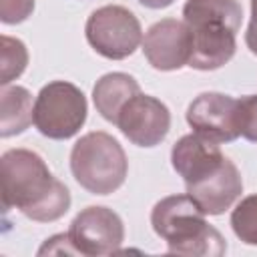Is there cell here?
<instances>
[{
  "label": "cell",
  "instance_id": "6da1fadb",
  "mask_svg": "<svg viewBox=\"0 0 257 257\" xmlns=\"http://www.w3.org/2000/svg\"><path fill=\"white\" fill-rule=\"evenodd\" d=\"M4 209H18L36 223H52L70 209V191L44 159L28 149H10L0 159Z\"/></svg>",
  "mask_w": 257,
  "mask_h": 257
},
{
  "label": "cell",
  "instance_id": "7a4b0ae2",
  "mask_svg": "<svg viewBox=\"0 0 257 257\" xmlns=\"http://www.w3.org/2000/svg\"><path fill=\"white\" fill-rule=\"evenodd\" d=\"M183 20L193 38L189 64L195 70H217L237 50L243 8L237 0H187Z\"/></svg>",
  "mask_w": 257,
  "mask_h": 257
},
{
  "label": "cell",
  "instance_id": "3957f363",
  "mask_svg": "<svg viewBox=\"0 0 257 257\" xmlns=\"http://www.w3.org/2000/svg\"><path fill=\"white\" fill-rule=\"evenodd\" d=\"M151 225L153 231L167 241L169 253L221 257L227 251L223 235L205 221V213L187 193L169 195L155 203Z\"/></svg>",
  "mask_w": 257,
  "mask_h": 257
},
{
  "label": "cell",
  "instance_id": "277c9868",
  "mask_svg": "<svg viewBox=\"0 0 257 257\" xmlns=\"http://www.w3.org/2000/svg\"><path fill=\"white\" fill-rule=\"evenodd\" d=\"M70 171L76 183L92 195H110L122 187L128 161L120 143L102 131L80 137L70 151Z\"/></svg>",
  "mask_w": 257,
  "mask_h": 257
},
{
  "label": "cell",
  "instance_id": "5b68a950",
  "mask_svg": "<svg viewBox=\"0 0 257 257\" xmlns=\"http://www.w3.org/2000/svg\"><path fill=\"white\" fill-rule=\"evenodd\" d=\"M86 112V96L76 84L52 80L40 88L34 100V126L52 141H66L82 128Z\"/></svg>",
  "mask_w": 257,
  "mask_h": 257
},
{
  "label": "cell",
  "instance_id": "8992f818",
  "mask_svg": "<svg viewBox=\"0 0 257 257\" xmlns=\"http://www.w3.org/2000/svg\"><path fill=\"white\" fill-rule=\"evenodd\" d=\"M84 34L94 52L108 60H122L131 56L143 42L139 18L118 4L96 8L86 20Z\"/></svg>",
  "mask_w": 257,
  "mask_h": 257
},
{
  "label": "cell",
  "instance_id": "52a82bcc",
  "mask_svg": "<svg viewBox=\"0 0 257 257\" xmlns=\"http://www.w3.org/2000/svg\"><path fill=\"white\" fill-rule=\"evenodd\" d=\"M76 253L98 257L116 253L124 241L122 219L108 207L92 205L82 209L66 231Z\"/></svg>",
  "mask_w": 257,
  "mask_h": 257
},
{
  "label": "cell",
  "instance_id": "ba28073f",
  "mask_svg": "<svg viewBox=\"0 0 257 257\" xmlns=\"http://www.w3.org/2000/svg\"><path fill=\"white\" fill-rule=\"evenodd\" d=\"M120 133L137 147H157L171 128V112L165 102L151 94H135L118 112L114 122Z\"/></svg>",
  "mask_w": 257,
  "mask_h": 257
},
{
  "label": "cell",
  "instance_id": "9c48e42d",
  "mask_svg": "<svg viewBox=\"0 0 257 257\" xmlns=\"http://www.w3.org/2000/svg\"><path fill=\"white\" fill-rule=\"evenodd\" d=\"M189 126L215 141V143H231L239 133V104L237 98L223 92H201L187 108Z\"/></svg>",
  "mask_w": 257,
  "mask_h": 257
},
{
  "label": "cell",
  "instance_id": "30bf717a",
  "mask_svg": "<svg viewBox=\"0 0 257 257\" xmlns=\"http://www.w3.org/2000/svg\"><path fill=\"white\" fill-rule=\"evenodd\" d=\"M191 30L185 20L163 18L155 22L143 38V52L155 70L171 72L189 64L191 58Z\"/></svg>",
  "mask_w": 257,
  "mask_h": 257
},
{
  "label": "cell",
  "instance_id": "8fae6325",
  "mask_svg": "<svg viewBox=\"0 0 257 257\" xmlns=\"http://www.w3.org/2000/svg\"><path fill=\"white\" fill-rule=\"evenodd\" d=\"M243 193V179L237 165L225 157L211 175L187 185V195L201 207L205 215L225 213Z\"/></svg>",
  "mask_w": 257,
  "mask_h": 257
},
{
  "label": "cell",
  "instance_id": "7c38bea8",
  "mask_svg": "<svg viewBox=\"0 0 257 257\" xmlns=\"http://www.w3.org/2000/svg\"><path fill=\"white\" fill-rule=\"evenodd\" d=\"M225 155L219 149V143L191 133L181 137L171 149V165L179 177H183L185 185H191L207 175H211L223 163Z\"/></svg>",
  "mask_w": 257,
  "mask_h": 257
},
{
  "label": "cell",
  "instance_id": "4fadbf2b",
  "mask_svg": "<svg viewBox=\"0 0 257 257\" xmlns=\"http://www.w3.org/2000/svg\"><path fill=\"white\" fill-rule=\"evenodd\" d=\"M139 92H141V86L131 74L108 72L96 80V84L92 88V100H94V106L100 112V116L114 124L120 108Z\"/></svg>",
  "mask_w": 257,
  "mask_h": 257
},
{
  "label": "cell",
  "instance_id": "5bb4252c",
  "mask_svg": "<svg viewBox=\"0 0 257 257\" xmlns=\"http://www.w3.org/2000/svg\"><path fill=\"white\" fill-rule=\"evenodd\" d=\"M34 122L32 94L18 84H4L0 90V135L2 139L24 133Z\"/></svg>",
  "mask_w": 257,
  "mask_h": 257
},
{
  "label": "cell",
  "instance_id": "9a60e30c",
  "mask_svg": "<svg viewBox=\"0 0 257 257\" xmlns=\"http://www.w3.org/2000/svg\"><path fill=\"white\" fill-rule=\"evenodd\" d=\"M2 42V48H0V54H2V66H0V84H10L12 80H16L24 70H26V64H28V50L24 46L22 40L18 38H12V36H2L0 38Z\"/></svg>",
  "mask_w": 257,
  "mask_h": 257
},
{
  "label": "cell",
  "instance_id": "2e32d148",
  "mask_svg": "<svg viewBox=\"0 0 257 257\" xmlns=\"http://www.w3.org/2000/svg\"><path fill=\"white\" fill-rule=\"evenodd\" d=\"M231 227L237 239L247 245H257V193L243 197L233 213H231Z\"/></svg>",
  "mask_w": 257,
  "mask_h": 257
},
{
  "label": "cell",
  "instance_id": "e0dca14e",
  "mask_svg": "<svg viewBox=\"0 0 257 257\" xmlns=\"http://www.w3.org/2000/svg\"><path fill=\"white\" fill-rule=\"evenodd\" d=\"M239 104V133L243 139L257 143V94L237 98Z\"/></svg>",
  "mask_w": 257,
  "mask_h": 257
},
{
  "label": "cell",
  "instance_id": "ac0fdd59",
  "mask_svg": "<svg viewBox=\"0 0 257 257\" xmlns=\"http://www.w3.org/2000/svg\"><path fill=\"white\" fill-rule=\"evenodd\" d=\"M34 10V0H0V20L4 24H20Z\"/></svg>",
  "mask_w": 257,
  "mask_h": 257
},
{
  "label": "cell",
  "instance_id": "d6986e66",
  "mask_svg": "<svg viewBox=\"0 0 257 257\" xmlns=\"http://www.w3.org/2000/svg\"><path fill=\"white\" fill-rule=\"evenodd\" d=\"M46 253H54V255H60V253H70V255H78L68 233H58V235H52L50 239L44 241V245L38 249V255H46Z\"/></svg>",
  "mask_w": 257,
  "mask_h": 257
},
{
  "label": "cell",
  "instance_id": "ffe728a7",
  "mask_svg": "<svg viewBox=\"0 0 257 257\" xmlns=\"http://www.w3.org/2000/svg\"><path fill=\"white\" fill-rule=\"evenodd\" d=\"M245 44L257 56V0H251V20L245 32Z\"/></svg>",
  "mask_w": 257,
  "mask_h": 257
},
{
  "label": "cell",
  "instance_id": "44dd1931",
  "mask_svg": "<svg viewBox=\"0 0 257 257\" xmlns=\"http://www.w3.org/2000/svg\"><path fill=\"white\" fill-rule=\"evenodd\" d=\"M143 6H147V8H153V10H161V8H167V6H171L175 0H139Z\"/></svg>",
  "mask_w": 257,
  "mask_h": 257
}]
</instances>
